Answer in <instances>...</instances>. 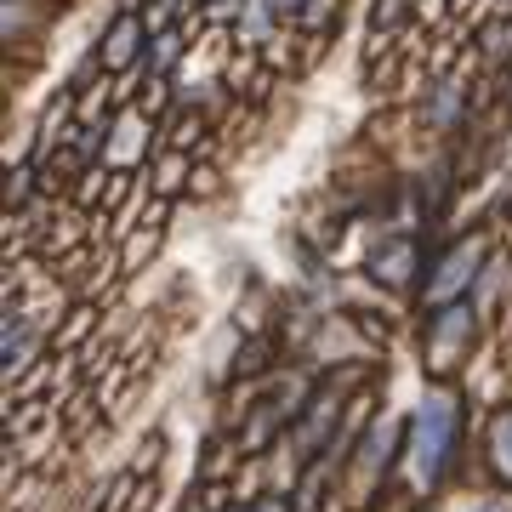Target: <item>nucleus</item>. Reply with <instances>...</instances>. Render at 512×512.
Returning a JSON list of instances; mask_svg holds the SVG:
<instances>
[{
  "mask_svg": "<svg viewBox=\"0 0 512 512\" xmlns=\"http://www.w3.org/2000/svg\"><path fill=\"white\" fill-rule=\"evenodd\" d=\"M456 421H461V404L433 387L427 399L416 404V421H410V450H404V473L416 490H433L450 467V444H456Z\"/></svg>",
  "mask_w": 512,
  "mask_h": 512,
  "instance_id": "nucleus-1",
  "label": "nucleus"
},
{
  "mask_svg": "<svg viewBox=\"0 0 512 512\" xmlns=\"http://www.w3.org/2000/svg\"><path fill=\"white\" fill-rule=\"evenodd\" d=\"M478 256H484V245H478V239H467L461 251H450V256H444V262H439L444 274L433 279V285H427V302H450V296H456L461 285H467V279L478 274V268H473Z\"/></svg>",
  "mask_w": 512,
  "mask_h": 512,
  "instance_id": "nucleus-2",
  "label": "nucleus"
},
{
  "mask_svg": "<svg viewBox=\"0 0 512 512\" xmlns=\"http://www.w3.org/2000/svg\"><path fill=\"white\" fill-rule=\"evenodd\" d=\"M131 57H137V18H120L114 23V35H109V46H103V63H109V69H126Z\"/></svg>",
  "mask_w": 512,
  "mask_h": 512,
  "instance_id": "nucleus-3",
  "label": "nucleus"
},
{
  "mask_svg": "<svg viewBox=\"0 0 512 512\" xmlns=\"http://www.w3.org/2000/svg\"><path fill=\"white\" fill-rule=\"evenodd\" d=\"M495 467L512 478V410L507 416H495Z\"/></svg>",
  "mask_w": 512,
  "mask_h": 512,
  "instance_id": "nucleus-4",
  "label": "nucleus"
},
{
  "mask_svg": "<svg viewBox=\"0 0 512 512\" xmlns=\"http://www.w3.org/2000/svg\"><path fill=\"white\" fill-rule=\"evenodd\" d=\"M256 512H285V501H262V507H256Z\"/></svg>",
  "mask_w": 512,
  "mask_h": 512,
  "instance_id": "nucleus-5",
  "label": "nucleus"
}]
</instances>
